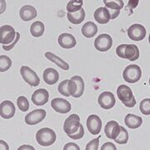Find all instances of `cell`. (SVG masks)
Here are the masks:
<instances>
[{"label":"cell","instance_id":"obj_1","mask_svg":"<svg viewBox=\"0 0 150 150\" xmlns=\"http://www.w3.org/2000/svg\"><path fill=\"white\" fill-rule=\"evenodd\" d=\"M117 95L119 100L127 108H134L135 106L136 99L129 86L124 84L119 86L117 89Z\"/></svg>","mask_w":150,"mask_h":150},{"label":"cell","instance_id":"obj_2","mask_svg":"<svg viewBox=\"0 0 150 150\" xmlns=\"http://www.w3.org/2000/svg\"><path fill=\"white\" fill-rule=\"evenodd\" d=\"M36 140L38 144L43 147H48L54 144L56 141V134L54 130L48 128L39 129L36 134Z\"/></svg>","mask_w":150,"mask_h":150},{"label":"cell","instance_id":"obj_3","mask_svg":"<svg viewBox=\"0 0 150 150\" xmlns=\"http://www.w3.org/2000/svg\"><path fill=\"white\" fill-rule=\"evenodd\" d=\"M141 76H142V70L138 65H129L123 70V79L129 83H137L141 79Z\"/></svg>","mask_w":150,"mask_h":150},{"label":"cell","instance_id":"obj_4","mask_svg":"<svg viewBox=\"0 0 150 150\" xmlns=\"http://www.w3.org/2000/svg\"><path fill=\"white\" fill-rule=\"evenodd\" d=\"M80 118L78 114H72L65 120L64 131L68 136L75 134L80 127Z\"/></svg>","mask_w":150,"mask_h":150},{"label":"cell","instance_id":"obj_5","mask_svg":"<svg viewBox=\"0 0 150 150\" xmlns=\"http://www.w3.org/2000/svg\"><path fill=\"white\" fill-rule=\"evenodd\" d=\"M20 74L22 78L27 83L33 87H37L40 83V79L38 74L29 67L22 66L20 69Z\"/></svg>","mask_w":150,"mask_h":150},{"label":"cell","instance_id":"obj_6","mask_svg":"<svg viewBox=\"0 0 150 150\" xmlns=\"http://www.w3.org/2000/svg\"><path fill=\"white\" fill-rule=\"evenodd\" d=\"M112 45V39L110 35L103 33L98 35L94 41V47L98 51L106 52L108 51Z\"/></svg>","mask_w":150,"mask_h":150},{"label":"cell","instance_id":"obj_7","mask_svg":"<svg viewBox=\"0 0 150 150\" xmlns=\"http://www.w3.org/2000/svg\"><path fill=\"white\" fill-rule=\"evenodd\" d=\"M17 33L14 28L9 25H4L0 28V43L5 44H11L14 41Z\"/></svg>","mask_w":150,"mask_h":150},{"label":"cell","instance_id":"obj_8","mask_svg":"<svg viewBox=\"0 0 150 150\" xmlns=\"http://www.w3.org/2000/svg\"><path fill=\"white\" fill-rule=\"evenodd\" d=\"M128 35L133 41L139 42L143 40L146 36V28L142 24L135 23L129 28Z\"/></svg>","mask_w":150,"mask_h":150},{"label":"cell","instance_id":"obj_9","mask_svg":"<svg viewBox=\"0 0 150 150\" xmlns=\"http://www.w3.org/2000/svg\"><path fill=\"white\" fill-rule=\"evenodd\" d=\"M86 123H87V128L91 134L97 135L100 133L102 129V121L98 115L95 114L89 115Z\"/></svg>","mask_w":150,"mask_h":150},{"label":"cell","instance_id":"obj_10","mask_svg":"<svg viewBox=\"0 0 150 150\" xmlns=\"http://www.w3.org/2000/svg\"><path fill=\"white\" fill-rule=\"evenodd\" d=\"M99 106L103 109H110L115 105V96L111 92H103L102 93L98 99Z\"/></svg>","mask_w":150,"mask_h":150},{"label":"cell","instance_id":"obj_11","mask_svg":"<svg viewBox=\"0 0 150 150\" xmlns=\"http://www.w3.org/2000/svg\"><path fill=\"white\" fill-rule=\"evenodd\" d=\"M46 117V111L44 109H35L25 116V123L28 125H35L42 122Z\"/></svg>","mask_w":150,"mask_h":150},{"label":"cell","instance_id":"obj_12","mask_svg":"<svg viewBox=\"0 0 150 150\" xmlns=\"http://www.w3.org/2000/svg\"><path fill=\"white\" fill-rule=\"evenodd\" d=\"M51 106L54 108L56 112L59 113H68L71 110V104L69 101L60 98H56L52 100L51 102Z\"/></svg>","mask_w":150,"mask_h":150},{"label":"cell","instance_id":"obj_13","mask_svg":"<svg viewBox=\"0 0 150 150\" xmlns=\"http://www.w3.org/2000/svg\"><path fill=\"white\" fill-rule=\"evenodd\" d=\"M49 98V93L44 88H39L33 93L32 102L37 105V106H43L46 104Z\"/></svg>","mask_w":150,"mask_h":150},{"label":"cell","instance_id":"obj_14","mask_svg":"<svg viewBox=\"0 0 150 150\" xmlns=\"http://www.w3.org/2000/svg\"><path fill=\"white\" fill-rule=\"evenodd\" d=\"M15 106L11 101H4L0 104V116L3 118L8 119L15 114Z\"/></svg>","mask_w":150,"mask_h":150},{"label":"cell","instance_id":"obj_15","mask_svg":"<svg viewBox=\"0 0 150 150\" xmlns=\"http://www.w3.org/2000/svg\"><path fill=\"white\" fill-rule=\"evenodd\" d=\"M139 58V49L135 44H126L123 51V59L135 61Z\"/></svg>","mask_w":150,"mask_h":150},{"label":"cell","instance_id":"obj_16","mask_svg":"<svg viewBox=\"0 0 150 150\" xmlns=\"http://www.w3.org/2000/svg\"><path fill=\"white\" fill-rule=\"evenodd\" d=\"M58 42L62 48L66 49L73 48L77 43L74 36L70 33H62L59 37Z\"/></svg>","mask_w":150,"mask_h":150},{"label":"cell","instance_id":"obj_17","mask_svg":"<svg viewBox=\"0 0 150 150\" xmlns=\"http://www.w3.org/2000/svg\"><path fill=\"white\" fill-rule=\"evenodd\" d=\"M93 17H94L96 22H98L100 24H106L111 19L110 13H109L108 9L107 8H103V7L97 8L94 12Z\"/></svg>","mask_w":150,"mask_h":150},{"label":"cell","instance_id":"obj_18","mask_svg":"<svg viewBox=\"0 0 150 150\" xmlns=\"http://www.w3.org/2000/svg\"><path fill=\"white\" fill-rule=\"evenodd\" d=\"M120 132V126L116 121H109L104 128V133L108 139L114 140Z\"/></svg>","mask_w":150,"mask_h":150},{"label":"cell","instance_id":"obj_19","mask_svg":"<svg viewBox=\"0 0 150 150\" xmlns=\"http://www.w3.org/2000/svg\"><path fill=\"white\" fill-rule=\"evenodd\" d=\"M19 15L23 21H31L37 17V10L33 6L25 5L22 7L20 12H19Z\"/></svg>","mask_w":150,"mask_h":150},{"label":"cell","instance_id":"obj_20","mask_svg":"<svg viewBox=\"0 0 150 150\" xmlns=\"http://www.w3.org/2000/svg\"><path fill=\"white\" fill-rule=\"evenodd\" d=\"M43 78L44 82L48 85L55 84L59 79V74L57 70L52 68H48L44 70L43 74Z\"/></svg>","mask_w":150,"mask_h":150},{"label":"cell","instance_id":"obj_21","mask_svg":"<svg viewBox=\"0 0 150 150\" xmlns=\"http://www.w3.org/2000/svg\"><path fill=\"white\" fill-rule=\"evenodd\" d=\"M124 122L127 127H129V129H135L139 128L140 126L142 125L143 123V119L139 116L134 115L132 113H129L126 115Z\"/></svg>","mask_w":150,"mask_h":150},{"label":"cell","instance_id":"obj_22","mask_svg":"<svg viewBox=\"0 0 150 150\" xmlns=\"http://www.w3.org/2000/svg\"><path fill=\"white\" fill-rule=\"evenodd\" d=\"M45 57H46L49 61L53 62V63H54L57 66H59L61 69H69V64L66 63L64 60H63L61 58H59V56L55 55V54H53V53H51V52H47V53H45Z\"/></svg>","mask_w":150,"mask_h":150},{"label":"cell","instance_id":"obj_23","mask_svg":"<svg viewBox=\"0 0 150 150\" xmlns=\"http://www.w3.org/2000/svg\"><path fill=\"white\" fill-rule=\"evenodd\" d=\"M81 31L85 38H93L98 33V27L93 22H87L83 25Z\"/></svg>","mask_w":150,"mask_h":150},{"label":"cell","instance_id":"obj_24","mask_svg":"<svg viewBox=\"0 0 150 150\" xmlns=\"http://www.w3.org/2000/svg\"><path fill=\"white\" fill-rule=\"evenodd\" d=\"M67 18L69 21L73 23V24H79L85 18V11L83 8H81L80 10L78 12H75L73 13H67Z\"/></svg>","mask_w":150,"mask_h":150},{"label":"cell","instance_id":"obj_25","mask_svg":"<svg viewBox=\"0 0 150 150\" xmlns=\"http://www.w3.org/2000/svg\"><path fill=\"white\" fill-rule=\"evenodd\" d=\"M44 24L42 22L37 21L33 23L30 27V33L33 37L38 38L42 36L44 33Z\"/></svg>","mask_w":150,"mask_h":150},{"label":"cell","instance_id":"obj_26","mask_svg":"<svg viewBox=\"0 0 150 150\" xmlns=\"http://www.w3.org/2000/svg\"><path fill=\"white\" fill-rule=\"evenodd\" d=\"M71 79H74L77 83V92L74 95V97L77 98H80L83 94V92H84V82H83V79H82V77L78 76V75H75L74 77H72Z\"/></svg>","mask_w":150,"mask_h":150},{"label":"cell","instance_id":"obj_27","mask_svg":"<svg viewBox=\"0 0 150 150\" xmlns=\"http://www.w3.org/2000/svg\"><path fill=\"white\" fill-rule=\"evenodd\" d=\"M103 3L106 6L108 9H112V10H120L123 8V0H103Z\"/></svg>","mask_w":150,"mask_h":150},{"label":"cell","instance_id":"obj_28","mask_svg":"<svg viewBox=\"0 0 150 150\" xmlns=\"http://www.w3.org/2000/svg\"><path fill=\"white\" fill-rule=\"evenodd\" d=\"M83 4V0H72V1H69L68 5H67L68 13H73L79 11L82 8Z\"/></svg>","mask_w":150,"mask_h":150},{"label":"cell","instance_id":"obj_29","mask_svg":"<svg viewBox=\"0 0 150 150\" xmlns=\"http://www.w3.org/2000/svg\"><path fill=\"white\" fill-rule=\"evenodd\" d=\"M129 141V133L123 127L120 126V132L118 134V137L114 139V142H116L118 144H125Z\"/></svg>","mask_w":150,"mask_h":150},{"label":"cell","instance_id":"obj_30","mask_svg":"<svg viewBox=\"0 0 150 150\" xmlns=\"http://www.w3.org/2000/svg\"><path fill=\"white\" fill-rule=\"evenodd\" d=\"M12 66V60L9 57L5 55L0 56V72H5L8 70Z\"/></svg>","mask_w":150,"mask_h":150},{"label":"cell","instance_id":"obj_31","mask_svg":"<svg viewBox=\"0 0 150 150\" xmlns=\"http://www.w3.org/2000/svg\"><path fill=\"white\" fill-rule=\"evenodd\" d=\"M17 105L18 108L21 110L22 112H26L29 108V103L27 98L24 96H20L17 99Z\"/></svg>","mask_w":150,"mask_h":150},{"label":"cell","instance_id":"obj_32","mask_svg":"<svg viewBox=\"0 0 150 150\" xmlns=\"http://www.w3.org/2000/svg\"><path fill=\"white\" fill-rule=\"evenodd\" d=\"M68 83H69V80L66 79L61 82L59 83V87H58V90H59V93L66 97H69V88H68Z\"/></svg>","mask_w":150,"mask_h":150},{"label":"cell","instance_id":"obj_33","mask_svg":"<svg viewBox=\"0 0 150 150\" xmlns=\"http://www.w3.org/2000/svg\"><path fill=\"white\" fill-rule=\"evenodd\" d=\"M140 111L144 115H149L150 114V99L145 98L142 102L140 103Z\"/></svg>","mask_w":150,"mask_h":150},{"label":"cell","instance_id":"obj_34","mask_svg":"<svg viewBox=\"0 0 150 150\" xmlns=\"http://www.w3.org/2000/svg\"><path fill=\"white\" fill-rule=\"evenodd\" d=\"M83 135H84V129H83V125L81 124L79 130H78L75 134H72V135H69V137L70 139H72L79 140L81 139L83 137Z\"/></svg>","mask_w":150,"mask_h":150},{"label":"cell","instance_id":"obj_35","mask_svg":"<svg viewBox=\"0 0 150 150\" xmlns=\"http://www.w3.org/2000/svg\"><path fill=\"white\" fill-rule=\"evenodd\" d=\"M99 138H97L95 139L91 140L87 146H86V150H97L98 149V144H99Z\"/></svg>","mask_w":150,"mask_h":150},{"label":"cell","instance_id":"obj_36","mask_svg":"<svg viewBox=\"0 0 150 150\" xmlns=\"http://www.w3.org/2000/svg\"><path fill=\"white\" fill-rule=\"evenodd\" d=\"M68 88H69V92L70 96L74 97V95L77 92V83H76V82L71 79L70 80H69Z\"/></svg>","mask_w":150,"mask_h":150},{"label":"cell","instance_id":"obj_37","mask_svg":"<svg viewBox=\"0 0 150 150\" xmlns=\"http://www.w3.org/2000/svg\"><path fill=\"white\" fill-rule=\"evenodd\" d=\"M19 38H20V34H19V33H17V35H16V38H15V41H13V43L9 44V45H8V46H5V45H4L3 46V48L5 50V51H9L11 50L12 48H13L14 46H15V44L18 43V41L19 40Z\"/></svg>","mask_w":150,"mask_h":150},{"label":"cell","instance_id":"obj_38","mask_svg":"<svg viewBox=\"0 0 150 150\" xmlns=\"http://www.w3.org/2000/svg\"><path fill=\"white\" fill-rule=\"evenodd\" d=\"M64 150H80V148L74 143H69L64 145Z\"/></svg>","mask_w":150,"mask_h":150},{"label":"cell","instance_id":"obj_39","mask_svg":"<svg viewBox=\"0 0 150 150\" xmlns=\"http://www.w3.org/2000/svg\"><path fill=\"white\" fill-rule=\"evenodd\" d=\"M101 150H116L117 148L116 146L113 144L112 143H106L103 145L102 148L100 149Z\"/></svg>","mask_w":150,"mask_h":150},{"label":"cell","instance_id":"obj_40","mask_svg":"<svg viewBox=\"0 0 150 150\" xmlns=\"http://www.w3.org/2000/svg\"><path fill=\"white\" fill-rule=\"evenodd\" d=\"M109 13H110V16H111V19H114L119 15L120 13V10H112V9H108Z\"/></svg>","mask_w":150,"mask_h":150},{"label":"cell","instance_id":"obj_41","mask_svg":"<svg viewBox=\"0 0 150 150\" xmlns=\"http://www.w3.org/2000/svg\"><path fill=\"white\" fill-rule=\"evenodd\" d=\"M0 144H1V149H9L8 145L4 141L1 140V141H0Z\"/></svg>","mask_w":150,"mask_h":150},{"label":"cell","instance_id":"obj_42","mask_svg":"<svg viewBox=\"0 0 150 150\" xmlns=\"http://www.w3.org/2000/svg\"><path fill=\"white\" fill-rule=\"evenodd\" d=\"M18 150H23V149H31V150H34V149L33 148L32 146H28V145H23L21 146L19 149H18Z\"/></svg>","mask_w":150,"mask_h":150}]
</instances>
